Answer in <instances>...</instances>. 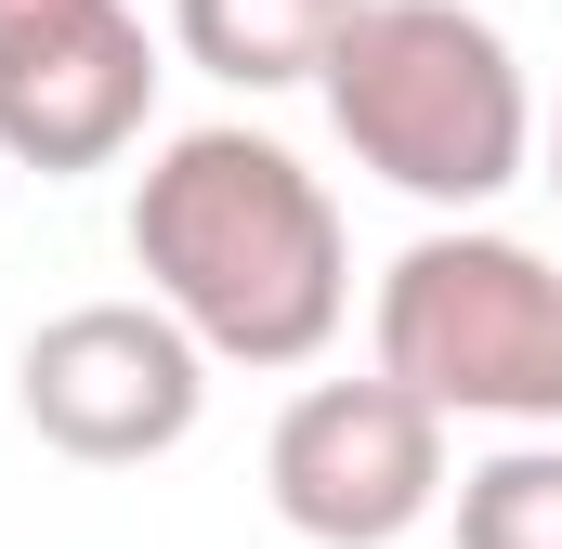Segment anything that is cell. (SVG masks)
<instances>
[{"mask_svg": "<svg viewBox=\"0 0 562 549\" xmlns=\"http://www.w3.org/2000/svg\"><path fill=\"white\" fill-rule=\"evenodd\" d=\"M132 274L210 367H314L353 314L340 197L276 132H170L132 183Z\"/></svg>", "mask_w": 562, "mask_h": 549, "instance_id": "obj_1", "label": "cell"}, {"mask_svg": "<svg viewBox=\"0 0 562 549\" xmlns=\"http://www.w3.org/2000/svg\"><path fill=\"white\" fill-rule=\"evenodd\" d=\"M314 92H327V119L353 144V170H380L419 210H484V197H510L537 170L524 53L471 0H367Z\"/></svg>", "mask_w": 562, "mask_h": 549, "instance_id": "obj_2", "label": "cell"}, {"mask_svg": "<svg viewBox=\"0 0 562 549\" xmlns=\"http://www.w3.org/2000/svg\"><path fill=\"white\" fill-rule=\"evenodd\" d=\"M380 380L431 418H562V262L524 236L445 223L380 274Z\"/></svg>", "mask_w": 562, "mask_h": 549, "instance_id": "obj_3", "label": "cell"}, {"mask_svg": "<svg viewBox=\"0 0 562 549\" xmlns=\"http://www.w3.org/2000/svg\"><path fill=\"white\" fill-rule=\"evenodd\" d=\"M13 406H26V432L53 458H79V471H144V458H170L196 432L210 354L157 301H66L53 327H26Z\"/></svg>", "mask_w": 562, "mask_h": 549, "instance_id": "obj_4", "label": "cell"}, {"mask_svg": "<svg viewBox=\"0 0 562 549\" xmlns=\"http://www.w3.org/2000/svg\"><path fill=\"white\" fill-rule=\"evenodd\" d=\"M262 497L314 549H393L445 511V418L380 367L314 380V393H288L276 445H262Z\"/></svg>", "mask_w": 562, "mask_h": 549, "instance_id": "obj_5", "label": "cell"}, {"mask_svg": "<svg viewBox=\"0 0 562 549\" xmlns=\"http://www.w3.org/2000/svg\"><path fill=\"white\" fill-rule=\"evenodd\" d=\"M157 119V40L132 0H0V157L66 183L119 170Z\"/></svg>", "mask_w": 562, "mask_h": 549, "instance_id": "obj_6", "label": "cell"}, {"mask_svg": "<svg viewBox=\"0 0 562 549\" xmlns=\"http://www.w3.org/2000/svg\"><path fill=\"white\" fill-rule=\"evenodd\" d=\"M353 13L367 0H170V40H183V66H210L236 92H288V79H327Z\"/></svg>", "mask_w": 562, "mask_h": 549, "instance_id": "obj_7", "label": "cell"}, {"mask_svg": "<svg viewBox=\"0 0 562 549\" xmlns=\"http://www.w3.org/2000/svg\"><path fill=\"white\" fill-rule=\"evenodd\" d=\"M458 549H562V445H497L458 471Z\"/></svg>", "mask_w": 562, "mask_h": 549, "instance_id": "obj_8", "label": "cell"}, {"mask_svg": "<svg viewBox=\"0 0 562 549\" xmlns=\"http://www.w3.org/2000/svg\"><path fill=\"white\" fill-rule=\"evenodd\" d=\"M550 197H562V132H550Z\"/></svg>", "mask_w": 562, "mask_h": 549, "instance_id": "obj_9", "label": "cell"}]
</instances>
